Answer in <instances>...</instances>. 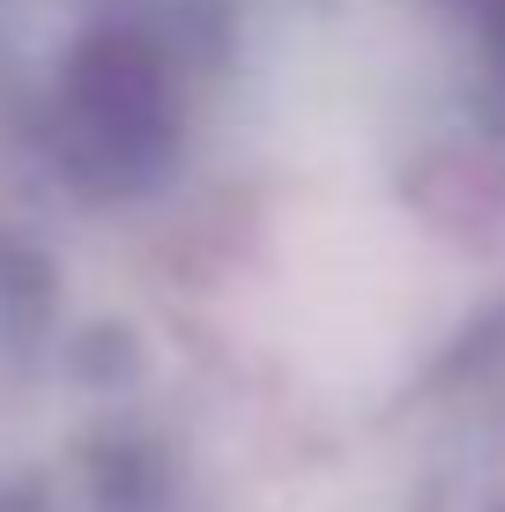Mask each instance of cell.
<instances>
[{
  "label": "cell",
  "instance_id": "3957f363",
  "mask_svg": "<svg viewBox=\"0 0 505 512\" xmlns=\"http://www.w3.org/2000/svg\"><path fill=\"white\" fill-rule=\"evenodd\" d=\"M0 512H45L38 498H23V490H0Z\"/></svg>",
  "mask_w": 505,
  "mask_h": 512
},
{
  "label": "cell",
  "instance_id": "7a4b0ae2",
  "mask_svg": "<svg viewBox=\"0 0 505 512\" xmlns=\"http://www.w3.org/2000/svg\"><path fill=\"white\" fill-rule=\"evenodd\" d=\"M454 8H468L483 23V38H491V52L505 60V0H454Z\"/></svg>",
  "mask_w": 505,
  "mask_h": 512
},
{
  "label": "cell",
  "instance_id": "6da1fadb",
  "mask_svg": "<svg viewBox=\"0 0 505 512\" xmlns=\"http://www.w3.org/2000/svg\"><path fill=\"white\" fill-rule=\"evenodd\" d=\"M194 38L164 0H75L23 52V127L82 193H142L186 149Z\"/></svg>",
  "mask_w": 505,
  "mask_h": 512
}]
</instances>
